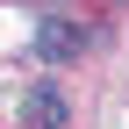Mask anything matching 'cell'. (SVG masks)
<instances>
[{"instance_id":"cell-1","label":"cell","mask_w":129,"mask_h":129,"mask_svg":"<svg viewBox=\"0 0 129 129\" xmlns=\"http://www.w3.org/2000/svg\"><path fill=\"white\" fill-rule=\"evenodd\" d=\"M79 50H86V29H79V22H57V14L36 22V57L43 64H64V57H79Z\"/></svg>"},{"instance_id":"cell-2","label":"cell","mask_w":129,"mask_h":129,"mask_svg":"<svg viewBox=\"0 0 129 129\" xmlns=\"http://www.w3.org/2000/svg\"><path fill=\"white\" fill-rule=\"evenodd\" d=\"M64 115H72V108H64L57 86H29V93H22V122H29V129H64Z\"/></svg>"}]
</instances>
